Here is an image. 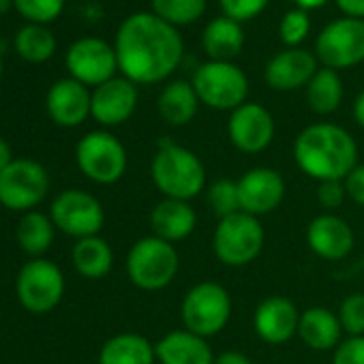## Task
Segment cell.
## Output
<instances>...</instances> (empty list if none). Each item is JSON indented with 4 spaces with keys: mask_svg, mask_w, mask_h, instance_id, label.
<instances>
[{
    "mask_svg": "<svg viewBox=\"0 0 364 364\" xmlns=\"http://www.w3.org/2000/svg\"><path fill=\"white\" fill-rule=\"evenodd\" d=\"M294 161L302 173L317 182L345 180L358 165V144L343 127L315 122L298 133Z\"/></svg>",
    "mask_w": 364,
    "mask_h": 364,
    "instance_id": "2",
    "label": "cell"
},
{
    "mask_svg": "<svg viewBox=\"0 0 364 364\" xmlns=\"http://www.w3.org/2000/svg\"><path fill=\"white\" fill-rule=\"evenodd\" d=\"M294 3L298 5V9H317V7H321L326 0H294Z\"/></svg>",
    "mask_w": 364,
    "mask_h": 364,
    "instance_id": "44",
    "label": "cell"
},
{
    "mask_svg": "<svg viewBox=\"0 0 364 364\" xmlns=\"http://www.w3.org/2000/svg\"><path fill=\"white\" fill-rule=\"evenodd\" d=\"M156 107L161 118L169 127H185L196 118L200 107V97L193 84L185 80H173L161 90Z\"/></svg>",
    "mask_w": 364,
    "mask_h": 364,
    "instance_id": "25",
    "label": "cell"
},
{
    "mask_svg": "<svg viewBox=\"0 0 364 364\" xmlns=\"http://www.w3.org/2000/svg\"><path fill=\"white\" fill-rule=\"evenodd\" d=\"M90 103L92 92H88V86L80 84L73 77L52 84L46 97V109L50 118L65 129L80 127L90 116Z\"/></svg>",
    "mask_w": 364,
    "mask_h": 364,
    "instance_id": "19",
    "label": "cell"
},
{
    "mask_svg": "<svg viewBox=\"0 0 364 364\" xmlns=\"http://www.w3.org/2000/svg\"><path fill=\"white\" fill-rule=\"evenodd\" d=\"M345 200H347L345 180H328V182H319L317 185V202L328 213L338 210L345 204Z\"/></svg>",
    "mask_w": 364,
    "mask_h": 364,
    "instance_id": "37",
    "label": "cell"
},
{
    "mask_svg": "<svg viewBox=\"0 0 364 364\" xmlns=\"http://www.w3.org/2000/svg\"><path fill=\"white\" fill-rule=\"evenodd\" d=\"M315 54L328 69H351L364 60V20L341 18L330 22L315 41Z\"/></svg>",
    "mask_w": 364,
    "mask_h": 364,
    "instance_id": "12",
    "label": "cell"
},
{
    "mask_svg": "<svg viewBox=\"0 0 364 364\" xmlns=\"http://www.w3.org/2000/svg\"><path fill=\"white\" fill-rule=\"evenodd\" d=\"M80 171L97 185H114L129 165L124 144L109 131H90L75 146Z\"/></svg>",
    "mask_w": 364,
    "mask_h": 364,
    "instance_id": "7",
    "label": "cell"
},
{
    "mask_svg": "<svg viewBox=\"0 0 364 364\" xmlns=\"http://www.w3.org/2000/svg\"><path fill=\"white\" fill-rule=\"evenodd\" d=\"M336 5L347 18L364 20V0H336Z\"/></svg>",
    "mask_w": 364,
    "mask_h": 364,
    "instance_id": "40",
    "label": "cell"
},
{
    "mask_svg": "<svg viewBox=\"0 0 364 364\" xmlns=\"http://www.w3.org/2000/svg\"><path fill=\"white\" fill-rule=\"evenodd\" d=\"M317 73V60L311 52L300 48H289L277 54L266 65V82L272 90L289 92L302 86H309L313 75Z\"/></svg>",
    "mask_w": 364,
    "mask_h": 364,
    "instance_id": "20",
    "label": "cell"
},
{
    "mask_svg": "<svg viewBox=\"0 0 364 364\" xmlns=\"http://www.w3.org/2000/svg\"><path fill=\"white\" fill-rule=\"evenodd\" d=\"M336 315L347 336H364V294L358 291L343 298Z\"/></svg>",
    "mask_w": 364,
    "mask_h": 364,
    "instance_id": "33",
    "label": "cell"
},
{
    "mask_svg": "<svg viewBox=\"0 0 364 364\" xmlns=\"http://www.w3.org/2000/svg\"><path fill=\"white\" fill-rule=\"evenodd\" d=\"M202 46L213 60L230 63L242 52V46H245V33H242L240 22L228 16L213 20L204 31Z\"/></svg>",
    "mask_w": 364,
    "mask_h": 364,
    "instance_id": "27",
    "label": "cell"
},
{
    "mask_svg": "<svg viewBox=\"0 0 364 364\" xmlns=\"http://www.w3.org/2000/svg\"><path fill=\"white\" fill-rule=\"evenodd\" d=\"M215 364H253V360L242 351H223L215 358Z\"/></svg>",
    "mask_w": 364,
    "mask_h": 364,
    "instance_id": "41",
    "label": "cell"
},
{
    "mask_svg": "<svg viewBox=\"0 0 364 364\" xmlns=\"http://www.w3.org/2000/svg\"><path fill=\"white\" fill-rule=\"evenodd\" d=\"M159 364H215L208 338L198 336L185 328L171 330L154 343Z\"/></svg>",
    "mask_w": 364,
    "mask_h": 364,
    "instance_id": "22",
    "label": "cell"
},
{
    "mask_svg": "<svg viewBox=\"0 0 364 364\" xmlns=\"http://www.w3.org/2000/svg\"><path fill=\"white\" fill-rule=\"evenodd\" d=\"M274 118L259 103H245L230 114L228 135L234 148L245 154L264 152L274 139Z\"/></svg>",
    "mask_w": 364,
    "mask_h": 364,
    "instance_id": "15",
    "label": "cell"
},
{
    "mask_svg": "<svg viewBox=\"0 0 364 364\" xmlns=\"http://www.w3.org/2000/svg\"><path fill=\"white\" fill-rule=\"evenodd\" d=\"M16 291L20 304L28 313L46 315L54 311L65 296V274L50 259H31L22 266L18 274Z\"/></svg>",
    "mask_w": 364,
    "mask_h": 364,
    "instance_id": "10",
    "label": "cell"
},
{
    "mask_svg": "<svg viewBox=\"0 0 364 364\" xmlns=\"http://www.w3.org/2000/svg\"><path fill=\"white\" fill-rule=\"evenodd\" d=\"M238 198H240V213H247L251 217H264L274 213L281 202L285 200V178L281 171L272 167H251L245 171L238 180Z\"/></svg>",
    "mask_w": 364,
    "mask_h": 364,
    "instance_id": "13",
    "label": "cell"
},
{
    "mask_svg": "<svg viewBox=\"0 0 364 364\" xmlns=\"http://www.w3.org/2000/svg\"><path fill=\"white\" fill-rule=\"evenodd\" d=\"M341 101H343V82L338 73L328 67L317 69V73L306 86L309 107L319 116H328L338 109Z\"/></svg>",
    "mask_w": 364,
    "mask_h": 364,
    "instance_id": "29",
    "label": "cell"
},
{
    "mask_svg": "<svg viewBox=\"0 0 364 364\" xmlns=\"http://www.w3.org/2000/svg\"><path fill=\"white\" fill-rule=\"evenodd\" d=\"M50 191L48 169L33 159H14L0 171V204L16 213L35 210Z\"/></svg>",
    "mask_w": 364,
    "mask_h": 364,
    "instance_id": "9",
    "label": "cell"
},
{
    "mask_svg": "<svg viewBox=\"0 0 364 364\" xmlns=\"http://www.w3.org/2000/svg\"><path fill=\"white\" fill-rule=\"evenodd\" d=\"M332 364H364V336H347L332 351Z\"/></svg>",
    "mask_w": 364,
    "mask_h": 364,
    "instance_id": "38",
    "label": "cell"
},
{
    "mask_svg": "<svg viewBox=\"0 0 364 364\" xmlns=\"http://www.w3.org/2000/svg\"><path fill=\"white\" fill-rule=\"evenodd\" d=\"M14 7L31 24H48L63 14L65 0H14Z\"/></svg>",
    "mask_w": 364,
    "mask_h": 364,
    "instance_id": "34",
    "label": "cell"
},
{
    "mask_svg": "<svg viewBox=\"0 0 364 364\" xmlns=\"http://www.w3.org/2000/svg\"><path fill=\"white\" fill-rule=\"evenodd\" d=\"M300 309L287 296L264 298L253 313V330L268 345H285L298 336Z\"/></svg>",
    "mask_w": 364,
    "mask_h": 364,
    "instance_id": "16",
    "label": "cell"
},
{
    "mask_svg": "<svg viewBox=\"0 0 364 364\" xmlns=\"http://www.w3.org/2000/svg\"><path fill=\"white\" fill-rule=\"evenodd\" d=\"M309 31H311V18L304 9L287 11L281 20V26H279L281 41L285 46H291V48L300 46L309 37Z\"/></svg>",
    "mask_w": 364,
    "mask_h": 364,
    "instance_id": "35",
    "label": "cell"
},
{
    "mask_svg": "<svg viewBox=\"0 0 364 364\" xmlns=\"http://www.w3.org/2000/svg\"><path fill=\"white\" fill-rule=\"evenodd\" d=\"M14 161V150L5 137H0V171H3Z\"/></svg>",
    "mask_w": 364,
    "mask_h": 364,
    "instance_id": "42",
    "label": "cell"
},
{
    "mask_svg": "<svg viewBox=\"0 0 364 364\" xmlns=\"http://www.w3.org/2000/svg\"><path fill=\"white\" fill-rule=\"evenodd\" d=\"M14 5V0H0V16H5Z\"/></svg>",
    "mask_w": 364,
    "mask_h": 364,
    "instance_id": "45",
    "label": "cell"
},
{
    "mask_svg": "<svg viewBox=\"0 0 364 364\" xmlns=\"http://www.w3.org/2000/svg\"><path fill=\"white\" fill-rule=\"evenodd\" d=\"M156 351L144 334L120 332L109 336L99 349V364H154Z\"/></svg>",
    "mask_w": 364,
    "mask_h": 364,
    "instance_id": "24",
    "label": "cell"
},
{
    "mask_svg": "<svg viewBox=\"0 0 364 364\" xmlns=\"http://www.w3.org/2000/svg\"><path fill=\"white\" fill-rule=\"evenodd\" d=\"M208 204L219 219L240 213V198H238L236 180H230V178L215 180L208 187Z\"/></svg>",
    "mask_w": 364,
    "mask_h": 364,
    "instance_id": "32",
    "label": "cell"
},
{
    "mask_svg": "<svg viewBox=\"0 0 364 364\" xmlns=\"http://www.w3.org/2000/svg\"><path fill=\"white\" fill-rule=\"evenodd\" d=\"M54 232H56V225L50 219V215L31 210V213H24L22 219L18 221L16 238H18L20 249L26 255L37 259L50 251V247L54 242Z\"/></svg>",
    "mask_w": 364,
    "mask_h": 364,
    "instance_id": "28",
    "label": "cell"
},
{
    "mask_svg": "<svg viewBox=\"0 0 364 364\" xmlns=\"http://www.w3.org/2000/svg\"><path fill=\"white\" fill-rule=\"evenodd\" d=\"M116 58L122 77L137 84L167 80L182 60L180 33L154 14H135L116 35Z\"/></svg>",
    "mask_w": 364,
    "mask_h": 364,
    "instance_id": "1",
    "label": "cell"
},
{
    "mask_svg": "<svg viewBox=\"0 0 364 364\" xmlns=\"http://www.w3.org/2000/svg\"><path fill=\"white\" fill-rule=\"evenodd\" d=\"M345 191L353 204L364 208V163H358L345 178Z\"/></svg>",
    "mask_w": 364,
    "mask_h": 364,
    "instance_id": "39",
    "label": "cell"
},
{
    "mask_svg": "<svg viewBox=\"0 0 364 364\" xmlns=\"http://www.w3.org/2000/svg\"><path fill=\"white\" fill-rule=\"evenodd\" d=\"M148 223H150L152 236L176 245L180 240H187L196 232L198 213L189 202L163 198L150 210Z\"/></svg>",
    "mask_w": 364,
    "mask_h": 364,
    "instance_id": "21",
    "label": "cell"
},
{
    "mask_svg": "<svg viewBox=\"0 0 364 364\" xmlns=\"http://www.w3.org/2000/svg\"><path fill=\"white\" fill-rule=\"evenodd\" d=\"M193 88L200 97V103L221 109L234 112L236 107L247 103L249 80L245 71L232 63L210 60L198 67L193 75Z\"/></svg>",
    "mask_w": 364,
    "mask_h": 364,
    "instance_id": "8",
    "label": "cell"
},
{
    "mask_svg": "<svg viewBox=\"0 0 364 364\" xmlns=\"http://www.w3.org/2000/svg\"><path fill=\"white\" fill-rule=\"evenodd\" d=\"M67 69L73 80L84 86H101L109 82L118 69L116 50L97 37L75 41L67 52Z\"/></svg>",
    "mask_w": 364,
    "mask_h": 364,
    "instance_id": "14",
    "label": "cell"
},
{
    "mask_svg": "<svg viewBox=\"0 0 364 364\" xmlns=\"http://www.w3.org/2000/svg\"><path fill=\"white\" fill-rule=\"evenodd\" d=\"M0 75H3V58H0Z\"/></svg>",
    "mask_w": 364,
    "mask_h": 364,
    "instance_id": "46",
    "label": "cell"
},
{
    "mask_svg": "<svg viewBox=\"0 0 364 364\" xmlns=\"http://www.w3.org/2000/svg\"><path fill=\"white\" fill-rule=\"evenodd\" d=\"M150 178L156 191L169 200L191 202L206 191V167L202 159L169 137H163L150 161Z\"/></svg>",
    "mask_w": 364,
    "mask_h": 364,
    "instance_id": "3",
    "label": "cell"
},
{
    "mask_svg": "<svg viewBox=\"0 0 364 364\" xmlns=\"http://www.w3.org/2000/svg\"><path fill=\"white\" fill-rule=\"evenodd\" d=\"M124 268L129 281L137 289L159 291L173 283L180 268V255L176 251V245L150 234L133 242L127 253Z\"/></svg>",
    "mask_w": 364,
    "mask_h": 364,
    "instance_id": "4",
    "label": "cell"
},
{
    "mask_svg": "<svg viewBox=\"0 0 364 364\" xmlns=\"http://www.w3.org/2000/svg\"><path fill=\"white\" fill-rule=\"evenodd\" d=\"M137 107V88L127 77H112L92 92L90 116L101 127H118L127 122Z\"/></svg>",
    "mask_w": 364,
    "mask_h": 364,
    "instance_id": "18",
    "label": "cell"
},
{
    "mask_svg": "<svg viewBox=\"0 0 364 364\" xmlns=\"http://www.w3.org/2000/svg\"><path fill=\"white\" fill-rule=\"evenodd\" d=\"M206 0H152V14L171 26H185L200 20Z\"/></svg>",
    "mask_w": 364,
    "mask_h": 364,
    "instance_id": "31",
    "label": "cell"
},
{
    "mask_svg": "<svg viewBox=\"0 0 364 364\" xmlns=\"http://www.w3.org/2000/svg\"><path fill=\"white\" fill-rule=\"evenodd\" d=\"M16 52L26 63L39 65L54 56L56 39L43 24H26L16 35Z\"/></svg>",
    "mask_w": 364,
    "mask_h": 364,
    "instance_id": "30",
    "label": "cell"
},
{
    "mask_svg": "<svg viewBox=\"0 0 364 364\" xmlns=\"http://www.w3.org/2000/svg\"><path fill=\"white\" fill-rule=\"evenodd\" d=\"M232 296L217 281H202L187 289L180 302L182 328L210 338L225 330L232 319Z\"/></svg>",
    "mask_w": 364,
    "mask_h": 364,
    "instance_id": "5",
    "label": "cell"
},
{
    "mask_svg": "<svg viewBox=\"0 0 364 364\" xmlns=\"http://www.w3.org/2000/svg\"><path fill=\"white\" fill-rule=\"evenodd\" d=\"M353 120H355L358 127L364 129V90H362V92L355 97V101H353Z\"/></svg>",
    "mask_w": 364,
    "mask_h": 364,
    "instance_id": "43",
    "label": "cell"
},
{
    "mask_svg": "<svg viewBox=\"0 0 364 364\" xmlns=\"http://www.w3.org/2000/svg\"><path fill=\"white\" fill-rule=\"evenodd\" d=\"M306 245L317 257L338 262L353 251L355 234L343 217L323 213L306 225Z\"/></svg>",
    "mask_w": 364,
    "mask_h": 364,
    "instance_id": "17",
    "label": "cell"
},
{
    "mask_svg": "<svg viewBox=\"0 0 364 364\" xmlns=\"http://www.w3.org/2000/svg\"><path fill=\"white\" fill-rule=\"evenodd\" d=\"M270 0H219L223 14L236 22H249L257 18Z\"/></svg>",
    "mask_w": 364,
    "mask_h": 364,
    "instance_id": "36",
    "label": "cell"
},
{
    "mask_svg": "<svg viewBox=\"0 0 364 364\" xmlns=\"http://www.w3.org/2000/svg\"><path fill=\"white\" fill-rule=\"evenodd\" d=\"M343 326L334 311L326 306H309L300 311L298 338L313 351H334L343 341Z\"/></svg>",
    "mask_w": 364,
    "mask_h": 364,
    "instance_id": "23",
    "label": "cell"
},
{
    "mask_svg": "<svg viewBox=\"0 0 364 364\" xmlns=\"http://www.w3.org/2000/svg\"><path fill=\"white\" fill-rule=\"evenodd\" d=\"M266 245V232L257 217L236 213L219 219L213 234L215 257L230 268H242L253 264Z\"/></svg>",
    "mask_w": 364,
    "mask_h": 364,
    "instance_id": "6",
    "label": "cell"
},
{
    "mask_svg": "<svg viewBox=\"0 0 364 364\" xmlns=\"http://www.w3.org/2000/svg\"><path fill=\"white\" fill-rule=\"evenodd\" d=\"M71 262L80 277L88 281H99L109 274L114 266V251L101 236H88L75 240L71 249Z\"/></svg>",
    "mask_w": 364,
    "mask_h": 364,
    "instance_id": "26",
    "label": "cell"
},
{
    "mask_svg": "<svg viewBox=\"0 0 364 364\" xmlns=\"http://www.w3.org/2000/svg\"><path fill=\"white\" fill-rule=\"evenodd\" d=\"M50 219L63 234L82 240L99 236L105 223V210L101 202L82 189H67L58 193L50 206Z\"/></svg>",
    "mask_w": 364,
    "mask_h": 364,
    "instance_id": "11",
    "label": "cell"
}]
</instances>
